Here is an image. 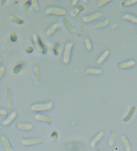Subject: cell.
Returning <instances> with one entry per match:
<instances>
[{
  "instance_id": "cell-1",
  "label": "cell",
  "mask_w": 137,
  "mask_h": 151,
  "mask_svg": "<svg viewBox=\"0 0 137 151\" xmlns=\"http://www.w3.org/2000/svg\"><path fill=\"white\" fill-rule=\"evenodd\" d=\"M54 107V103L49 102L46 103H35L31 106V110L34 112H41V111H49Z\"/></svg>"
},
{
  "instance_id": "cell-2",
  "label": "cell",
  "mask_w": 137,
  "mask_h": 151,
  "mask_svg": "<svg viewBox=\"0 0 137 151\" xmlns=\"http://www.w3.org/2000/svg\"><path fill=\"white\" fill-rule=\"evenodd\" d=\"M66 14V9L59 7H50L46 9L45 14H54L58 16H63Z\"/></svg>"
},
{
  "instance_id": "cell-3",
  "label": "cell",
  "mask_w": 137,
  "mask_h": 151,
  "mask_svg": "<svg viewBox=\"0 0 137 151\" xmlns=\"http://www.w3.org/2000/svg\"><path fill=\"white\" fill-rule=\"evenodd\" d=\"M73 47V43H66L64 49V53H63V62L65 64H68L70 62L71 59V52Z\"/></svg>"
},
{
  "instance_id": "cell-4",
  "label": "cell",
  "mask_w": 137,
  "mask_h": 151,
  "mask_svg": "<svg viewBox=\"0 0 137 151\" xmlns=\"http://www.w3.org/2000/svg\"><path fill=\"white\" fill-rule=\"evenodd\" d=\"M21 141L24 146H32L42 144L43 142V139L41 137H35L31 139H22Z\"/></svg>"
},
{
  "instance_id": "cell-5",
  "label": "cell",
  "mask_w": 137,
  "mask_h": 151,
  "mask_svg": "<svg viewBox=\"0 0 137 151\" xmlns=\"http://www.w3.org/2000/svg\"><path fill=\"white\" fill-rule=\"evenodd\" d=\"M0 141L2 144L3 149L5 151H14V149L12 147L11 144L9 142V140L5 135H1L0 136Z\"/></svg>"
},
{
  "instance_id": "cell-6",
  "label": "cell",
  "mask_w": 137,
  "mask_h": 151,
  "mask_svg": "<svg viewBox=\"0 0 137 151\" xmlns=\"http://www.w3.org/2000/svg\"><path fill=\"white\" fill-rule=\"evenodd\" d=\"M33 41H34V43L35 45V47L38 50V51L39 52H44V47H43V44L41 43L39 37L37 34H34L33 35Z\"/></svg>"
},
{
  "instance_id": "cell-7",
  "label": "cell",
  "mask_w": 137,
  "mask_h": 151,
  "mask_svg": "<svg viewBox=\"0 0 137 151\" xmlns=\"http://www.w3.org/2000/svg\"><path fill=\"white\" fill-rule=\"evenodd\" d=\"M13 91L12 88H8L7 90V97H6V106L9 109H13Z\"/></svg>"
},
{
  "instance_id": "cell-8",
  "label": "cell",
  "mask_w": 137,
  "mask_h": 151,
  "mask_svg": "<svg viewBox=\"0 0 137 151\" xmlns=\"http://www.w3.org/2000/svg\"><path fill=\"white\" fill-rule=\"evenodd\" d=\"M102 17V14L101 12H97L94 14H91L89 16H85L83 18V22L85 23H90L91 22L96 21V20L100 19Z\"/></svg>"
},
{
  "instance_id": "cell-9",
  "label": "cell",
  "mask_w": 137,
  "mask_h": 151,
  "mask_svg": "<svg viewBox=\"0 0 137 151\" xmlns=\"http://www.w3.org/2000/svg\"><path fill=\"white\" fill-rule=\"evenodd\" d=\"M35 119L41 122H45L47 124H52V119L48 116H45L43 114H37L35 115Z\"/></svg>"
},
{
  "instance_id": "cell-10",
  "label": "cell",
  "mask_w": 137,
  "mask_h": 151,
  "mask_svg": "<svg viewBox=\"0 0 137 151\" xmlns=\"http://www.w3.org/2000/svg\"><path fill=\"white\" fill-rule=\"evenodd\" d=\"M14 127L18 130H21V131H30L32 130L33 125L30 123H22L19 122L15 124Z\"/></svg>"
},
{
  "instance_id": "cell-11",
  "label": "cell",
  "mask_w": 137,
  "mask_h": 151,
  "mask_svg": "<svg viewBox=\"0 0 137 151\" xmlns=\"http://www.w3.org/2000/svg\"><path fill=\"white\" fill-rule=\"evenodd\" d=\"M62 22L64 24V25L66 26V29L70 33H72V34H74V33L76 32V29L73 27V25L72 24V23L70 22V19L68 18H62Z\"/></svg>"
},
{
  "instance_id": "cell-12",
  "label": "cell",
  "mask_w": 137,
  "mask_h": 151,
  "mask_svg": "<svg viewBox=\"0 0 137 151\" xmlns=\"http://www.w3.org/2000/svg\"><path fill=\"white\" fill-rule=\"evenodd\" d=\"M136 65V62L134 61H127V62H120L117 64V67L120 69H126L128 68H131Z\"/></svg>"
},
{
  "instance_id": "cell-13",
  "label": "cell",
  "mask_w": 137,
  "mask_h": 151,
  "mask_svg": "<svg viewBox=\"0 0 137 151\" xmlns=\"http://www.w3.org/2000/svg\"><path fill=\"white\" fill-rule=\"evenodd\" d=\"M136 109H137V107L136 106H133L131 107V109H130V112H128V114H127V115L125 116L124 119H123V121L130 122V120L133 119V117L134 116V115H135L136 112Z\"/></svg>"
},
{
  "instance_id": "cell-14",
  "label": "cell",
  "mask_w": 137,
  "mask_h": 151,
  "mask_svg": "<svg viewBox=\"0 0 137 151\" xmlns=\"http://www.w3.org/2000/svg\"><path fill=\"white\" fill-rule=\"evenodd\" d=\"M17 117V112H12L11 114H9V116L6 118V119L3 122V124L5 126H8L9 124H11L13 121H14L15 118Z\"/></svg>"
},
{
  "instance_id": "cell-15",
  "label": "cell",
  "mask_w": 137,
  "mask_h": 151,
  "mask_svg": "<svg viewBox=\"0 0 137 151\" xmlns=\"http://www.w3.org/2000/svg\"><path fill=\"white\" fill-rule=\"evenodd\" d=\"M60 26L61 25L59 23H55L54 24H53L51 27L48 29V30H46V35L47 36V37H50V36H52L53 34H54V33L56 32V30H58V29L60 27Z\"/></svg>"
},
{
  "instance_id": "cell-16",
  "label": "cell",
  "mask_w": 137,
  "mask_h": 151,
  "mask_svg": "<svg viewBox=\"0 0 137 151\" xmlns=\"http://www.w3.org/2000/svg\"><path fill=\"white\" fill-rule=\"evenodd\" d=\"M120 140H121V141H122V143H123V146H124V147H125V149L126 150V151H131V150H132L131 144H130V143L129 142L128 139L126 138V136L123 134L121 135Z\"/></svg>"
},
{
  "instance_id": "cell-17",
  "label": "cell",
  "mask_w": 137,
  "mask_h": 151,
  "mask_svg": "<svg viewBox=\"0 0 137 151\" xmlns=\"http://www.w3.org/2000/svg\"><path fill=\"white\" fill-rule=\"evenodd\" d=\"M104 135V133L103 132H100V133H98V134H97L96 136L92 139V140H91V146L92 147H94V146H96V144H98V141L103 138Z\"/></svg>"
},
{
  "instance_id": "cell-18",
  "label": "cell",
  "mask_w": 137,
  "mask_h": 151,
  "mask_svg": "<svg viewBox=\"0 0 137 151\" xmlns=\"http://www.w3.org/2000/svg\"><path fill=\"white\" fill-rule=\"evenodd\" d=\"M109 24H110V20H109V18H107V19H105L103 22H99V23L98 24H95L94 25V30H97V29H100L102 28V27H107Z\"/></svg>"
},
{
  "instance_id": "cell-19",
  "label": "cell",
  "mask_w": 137,
  "mask_h": 151,
  "mask_svg": "<svg viewBox=\"0 0 137 151\" xmlns=\"http://www.w3.org/2000/svg\"><path fill=\"white\" fill-rule=\"evenodd\" d=\"M109 54H110V50H105L104 52L101 55V56L98 58V64H101V63H103L104 62L106 59H107V58L108 57Z\"/></svg>"
},
{
  "instance_id": "cell-20",
  "label": "cell",
  "mask_w": 137,
  "mask_h": 151,
  "mask_svg": "<svg viewBox=\"0 0 137 151\" xmlns=\"http://www.w3.org/2000/svg\"><path fill=\"white\" fill-rule=\"evenodd\" d=\"M84 10H85V7H84L83 6H82V5H80V6H78V7L75 8L74 10H72V11L71 12V13H70V15H71L72 18H75L77 14H79L81 12L84 11Z\"/></svg>"
},
{
  "instance_id": "cell-21",
  "label": "cell",
  "mask_w": 137,
  "mask_h": 151,
  "mask_svg": "<svg viewBox=\"0 0 137 151\" xmlns=\"http://www.w3.org/2000/svg\"><path fill=\"white\" fill-rule=\"evenodd\" d=\"M86 74H92V75H101L102 71L99 68H87L86 71Z\"/></svg>"
},
{
  "instance_id": "cell-22",
  "label": "cell",
  "mask_w": 137,
  "mask_h": 151,
  "mask_svg": "<svg viewBox=\"0 0 137 151\" xmlns=\"http://www.w3.org/2000/svg\"><path fill=\"white\" fill-rule=\"evenodd\" d=\"M33 71L34 74V78H35L36 81H40L41 78V70L38 66H34L33 68Z\"/></svg>"
},
{
  "instance_id": "cell-23",
  "label": "cell",
  "mask_w": 137,
  "mask_h": 151,
  "mask_svg": "<svg viewBox=\"0 0 137 151\" xmlns=\"http://www.w3.org/2000/svg\"><path fill=\"white\" fill-rule=\"evenodd\" d=\"M9 19L11 20L12 22H14V23H17V24H24V20L22 19L21 18L19 17H17L14 14H11L10 16H9Z\"/></svg>"
},
{
  "instance_id": "cell-24",
  "label": "cell",
  "mask_w": 137,
  "mask_h": 151,
  "mask_svg": "<svg viewBox=\"0 0 137 151\" xmlns=\"http://www.w3.org/2000/svg\"><path fill=\"white\" fill-rule=\"evenodd\" d=\"M115 141H116V132H114V130H111V132H110V137L108 140L109 146L112 147V146L114 144V143H115Z\"/></svg>"
},
{
  "instance_id": "cell-25",
  "label": "cell",
  "mask_w": 137,
  "mask_h": 151,
  "mask_svg": "<svg viewBox=\"0 0 137 151\" xmlns=\"http://www.w3.org/2000/svg\"><path fill=\"white\" fill-rule=\"evenodd\" d=\"M123 18L125 20H127V21H130V22H133V23L137 24V18L136 17L132 15V14H124L123 16Z\"/></svg>"
},
{
  "instance_id": "cell-26",
  "label": "cell",
  "mask_w": 137,
  "mask_h": 151,
  "mask_svg": "<svg viewBox=\"0 0 137 151\" xmlns=\"http://www.w3.org/2000/svg\"><path fill=\"white\" fill-rule=\"evenodd\" d=\"M84 42H85V44H86L87 50L91 51L92 50V44H91V41L90 40V38L88 37H86L84 38Z\"/></svg>"
},
{
  "instance_id": "cell-27",
  "label": "cell",
  "mask_w": 137,
  "mask_h": 151,
  "mask_svg": "<svg viewBox=\"0 0 137 151\" xmlns=\"http://www.w3.org/2000/svg\"><path fill=\"white\" fill-rule=\"evenodd\" d=\"M137 2V0H126V1H123L122 2V6L123 7H127V6H132V5H134Z\"/></svg>"
},
{
  "instance_id": "cell-28",
  "label": "cell",
  "mask_w": 137,
  "mask_h": 151,
  "mask_svg": "<svg viewBox=\"0 0 137 151\" xmlns=\"http://www.w3.org/2000/svg\"><path fill=\"white\" fill-rule=\"evenodd\" d=\"M30 2H31V5H32L33 7H34V10H35L36 12H39L40 11V6H39V3H38V1H37V0H31V1H30Z\"/></svg>"
},
{
  "instance_id": "cell-29",
  "label": "cell",
  "mask_w": 137,
  "mask_h": 151,
  "mask_svg": "<svg viewBox=\"0 0 137 151\" xmlns=\"http://www.w3.org/2000/svg\"><path fill=\"white\" fill-rule=\"evenodd\" d=\"M54 50H55L56 55H60L61 52H62V46H61V45H57V46H55Z\"/></svg>"
},
{
  "instance_id": "cell-30",
  "label": "cell",
  "mask_w": 137,
  "mask_h": 151,
  "mask_svg": "<svg viewBox=\"0 0 137 151\" xmlns=\"http://www.w3.org/2000/svg\"><path fill=\"white\" fill-rule=\"evenodd\" d=\"M109 2H110L109 0H100V1H98V2L97 6H98V7H99V8L103 7L104 5H106L107 3H108Z\"/></svg>"
},
{
  "instance_id": "cell-31",
  "label": "cell",
  "mask_w": 137,
  "mask_h": 151,
  "mask_svg": "<svg viewBox=\"0 0 137 151\" xmlns=\"http://www.w3.org/2000/svg\"><path fill=\"white\" fill-rule=\"evenodd\" d=\"M58 137H59V134H58V132H53L51 135V140L52 141H54V142H56L57 140H58Z\"/></svg>"
},
{
  "instance_id": "cell-32",
  "label": "cell",
  "mask_w": 137,
  "mask_h": 151,
  "mask_svg": "<svg viewBox=\"0 0 137 151\" xmlns=\"http://www.w3.org/2000/svg\"><path fill=\"white\" fill-rule=\"evenodd\" d=\"M5 73H6V67L2 65L1 67H0V81H1V80H2L3 75H5Z\"/></svg>"
},
{
  "instance_id": "cell-33",
  "label": "cell",
  "mask_w": 137,
  "mask_h": 151,
  "mask_svg": "<svg viewBox=\"0 0 137 151\" xmlns=\"http://www.w3.org/2000/svg\"><path fill=\"white\" fill-rule=\"evenodd\" d=\"M30 5H31V2H30V1H26V2H25V4L23 5L24 10H25V11L28 10V9L30 8Z\"/></svg>"
},
{
  "instance_id": "cell-34",
  "label": "cell",
  "mask_w": 137,
  "mask_h": 151,
  "mask_svg": "<svg viewBox=\"0 0 137 151\" xmlns=\"http://www.w3.org/2000/svg\"><path fill=\"white\" fill-rule=\"evenodd\" d=\"M22 68V65H16L14 68L13 71H14V73H15V74H18V73H19L20 71H21Z\"/></svg>"
},
{
  "instance_id": "cell-35",
  "label": "cell",
  "mask_w": 137,
  "mask_h": 151,
  "mask_svg": "<svg viewBox=\"0 0 137 151\" xmlns=\"http://www.w3.org/2000/svg\"><path fill=\"white\" fill-rule=\"evenodd\" d=\"M10 39H11L12 41H13V42H15V41H17V40H18V35H17L16 33H12L11 36H10Z\"/></svg>"
},
{
  "instance_id": "cell-36",
  "label": "cell",
  "mask_w": 137,
  "mask_h": 151,
  "mask_svg": "<svg viewBox=\"0 0 137 151\" xmlns=\"http://www.w3.org/2000/svg\"><path fill=\"white\" fill-rule=\"evenodd\" d=\"M25 50L26 52H27L28 53H31L33 52V50H34V49H33L32 46H28V45H27V46H25Z\"/></svg>"
},
{
  "instance_id": "cell-37",
  "label": "cell",
  "mask_w": 137,
  "mask_h": 151,
  "mask_svg": "<svg viewBox=\"0 0 137 151\" xmlns=\"http://www.w3.org/2000/svg\"><path fill=\"white\" fill-rule=\"evenodd\" d=\"M6 115H7V111L6 109H0V116H6Z\"/></svg>"
},
{
  "instance_id": "cell-38",
  "label": "cell",
  "mask_w": 137,
  "mask_h": 151,
  "mask_svg": "<svg viewBox=\"0 0 137 151\" xmlns=\"http://www.w3.org/2000/svg\"><path fill=\"white\" fill-rule=\"evenodd\" d=\"M78 0H72V6H75V5L78 4Z\"/></svg>"
},
{
  "instance_id": "cell-39",
  "label": "cell",
  "mask_w": 137,
  "mask_h": 151,
  "mask_svg": "<svg viewBox=\"0 0 137 151\" xmlns=\"http://www.w3.org/2000/svg\"><path fill=\"white\" fill-rule=\"evenodd\" d=\"M3 62V58L2 57V55H0V64Z\"/></svg>"
},
{
  "instance_id": "cell-40",
  "label": "cell",
  "mask_w": 137,
  "mask_h": 151,
  "mask_svg": "<svg viewBox=\"0 0 137 151\" xmlns=\"http://www.w3.org/2000/svg\"><path fill=\"white\" fill-rule=\"evenodd\" d=\"M6 0H5V1H4V0H2V1H1V3H2V5H4V4L6 3Z\"/></svg>"
},
{
  "instance_id": "cell-41",
  "label": "cell",
  "mask_w": 137,
  "mask_h": 151,
  "mask_svg": "<svg viewBox=\"0 0 137 151\" xmlns=\"http://www.w3.org/2000/svg\"><path fill=\"white\" fill-rule=\"evenodd\" d=\"M96 151H102V150H101V149H98Z\"/></svg>"
},
{
  "instance_id": "cell-42",
  "label": "cell",
  "mask_w": 137,
  "mask_h": 151,
  "mask_svg": "<svg viewBox=\"0 0 137 151\" xmlns=\"http://www.w3.org/2000/svg\"><path fill=\"white\" fill-rule=\"evenodd\" d=\"M1 130H2V126L0 125V131H1Z\"/></svg>"
}]
</instances>
